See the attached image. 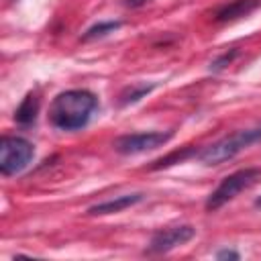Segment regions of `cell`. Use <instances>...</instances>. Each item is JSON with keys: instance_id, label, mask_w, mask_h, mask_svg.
I'll use <instances>...</instances> for the list:
<instances>
[{"instance_id": "1", "label": "cell", "mask_w": 261, "mask_h": 261, "mask_svg": "<svg viewBox=\"0 0 261 261\" xmlns=\"http://www.w3.org/2000/svg\"><path fill=\"white\" fill-rule=\"evenodd\" d=\"M98 100L88 90H67L53 98L49 108V120L59 130L84 128L96 110Z\"/></svg>"}, {"instance_id": "2", "label": "cell", "mask_w": 261, "mask_h": 261, "mask_svg": "<svg viewBox=\"0 0 261 261\" xmlns=\"http://www.w3.org/2000/svg\"><path fill=\"white\" fill-rule=\"evenodd\" d=\"M255 143H261V124L253 126V128L237 130V133H232L228 137H222L220 141L204 147L198 153V159L204 165H218V163H224V161L232 159L243 149H247V147H251Z\"/></svg>"}, {"instance_id": "3", "label": "cell", "mask_w": 261, "mask_h": 261, "mask_svg": "<svg viewBox=\"0 0 261 261\" xmlns=\"http://www.w3.org/2000/svg\"><path fill=\"white\" fill-rule=\"evenodd\" d=\"M257 179H261V169L259 167H245V169H239V171L226 175L218 184V188L208 196L206 210H218L220 206H224L226 202L237 198L243 190L257 184Z\"/></svg>"}, {"instance_id": "4", "label": "cell", "mask_w": 261, "mask_h": 261, "mask_svg": "<svg viewBox=\"0 0 261 261\" xmlns=\"http://www.w3.org/2000/svg\"><path fill=\"white\" fill-rule=\"evenodd\" d=\"M35 155L33 143L22 137H2L0 141V171L2 175H14L22 171Z\"/></svg>"}, {"instance_id": "5", "label": "cell", "mask_w": 261, "mask_h": 261, "mask_svg": "<svg viewBox=\"0 0 261 261\" xmlns=\"http://www.w3.org/2000/svg\"><path fill=\"white\" fill-rule=\"evenodd\" d=\"M173 137V130L167 133H159V130H151V133H133V135H122L114 141V149L122 155H135V153H143V151H151L157 149L161 145H165L169 139Z\"/></svg>"}, {"instance_id": "6", "label": "cell", "mask_w": 261, "mask_h": 261, "mask_svg": "<svg viewBox=\"0 0 261 261\" xmlns=\"http://www.w3.org/2000/svg\"><path fill=\"white\" fill-rule=\"evenodd\" d=\"M194 234H196V228L190 226V224L159 230V232L153 234V239L149 243V253H167V251L188 243L190 239H194Z\"/></svg>"}, {"instance_id": "7", "label": "cell", "mask_w": 261, "mask_h": 261, "mask_svg": "<svg viewBox=\"0 0 261 261\" xmlns=\"http://www.w3.org/2000/svg\"><path fill=\"white\" fill-rule=\"evenodd\" d=\"M259 6H261V0H232V2H228L226 6H222V8L216 12L214 20H216V22L239 20V18L251 14V12H253L255 8H259Z\"/></svg>"}, {"instance_id": "8", "label": "cell", "mask_w": 261, "mask_h": 261, "mask_svg": "<svg viewBox=\"0 0 261 261\" xmlns=\"http://www.w3.org/2000/svg\"><path fill=\"white\" fill-rule=\"evenodd\" d=\"M143 200V194H133V196H118L114 200H106V202H100L92 208H88V214H114V212H120L124 208H130L135 204H139Z\"/></svg>"}, {"instance_id": "9", "label": "cell", "mask_w": 261, "mask_h": 261, "mask_svg": "<svg viewBox=\"0 0 261 261\" xmlns=\"http://www.w3.org/2000/svg\"><path fill=\"white\" fill-rule=\"evenodd\" d=\"M37 112H39V98H37L35 94H27V96H24V100L20 102V106L16 108L14 118H16V122H18V124L29 126V124H33V122H35Z\"/></svg>"}, {"instance_id": "10", "label": "cell", "mask_w": 261, "mask_h": 261, "mask_svg": "<svg viewBox=\"0 0 261 261\" xmlns=\"http://www.w3.org/2000/svg\"><path fill=\"white\" fill-rule=\"evenodd\" d=\"M153 88H155L153 84H149V86H145V84H133V86H128V88H124V90L120 92V96H118V104H120V106L133 104V102L141 100L143 96H147Z\"/></svg>"}, {"instance_id": "11", "label": "cell", "mask_w": 261, "mask_h": 261, "mask_svg": "<svg viewBox=\"0 0 261 261\" xmlns=\"http://www.w3.org/2000/svg\"><path fill=\"white\" fill-rule=\"evenodd\" d=\"M196 151L194 149H190V147H186V149H181V151H175V153H171V155H167V157H161V159H157L153 165H151V169H161V167H169V165H173V163H179V161H184V159H188L190 155H194Z\"/></svg>"}, {"instance_id": "12", "label": "cell", "mask_w": 261, "mask_h": 261, "mask_svg": "<svg viewBox=\"0 0 261 261\" xmlns=\"http://www.w3.org/2000/svg\"><path fill=\"white\" fill-rule=\"evenodd\" d=\"M120 27V22L118 20H108V22H98V24H94L92 29H88L86 31V35H84V39L86 41H90V39H96V37H104L106 33H112V31H116Z\"/></svg>"}, {"instance_id": "13", "label": "cell", "mask_w": 261, "mask_h": 261, "mask_svg": "<svg viewBox=\"0 0 261 261\" xmlns=\"http://www.w3.org/2000/svg\"><path fill=\"white\" fill-rule=\"evenodd\" d=\"M237 55V51H230V53H224L222 57H218L214 63H212V69H220L222 67V63H230V59Z\"/></svg>"}, {"instance_id": "14", "label": "cell", "mask_w": 261, "mask_h": 261, "mask_svg": "<svg viewBox=\"0 0 261 261\" xmlns=\"http://www.w3.org/2000/svg\"><path fill=\"white\" fill-rule=\"evenodd\" d=\"M216 257L218 259H239V253H234V251H220V253H216Z\"/></svg>"}, {"instance_id": "15", "label": "cell", "mask_w": 261, "mask_h": 261, "mask_svg": "<svg viewBox=\"0 0 261 261\" xmlns=\"http://www.w3.org/2000/svg\"><path fill=\"white\" fill-rule=\"evenodd\" d=\"M149 0H124V6H128V8H137V6H143V4H147Z\"/></svg>"}, {"instance_id": "16", "label": "cell", "mask_w": 261, "mask_h": 261, "mask_svg": "<svg viewBox=\"0 0 261 261\" xmlns=\"http://www.w3.org/2000/svg\"><path fill=\"white\" fill-rule=\"evenodd\" d=\"M255 206H257V208H261V198H257V200H255Z\"/></svg>"}]
</instances>
